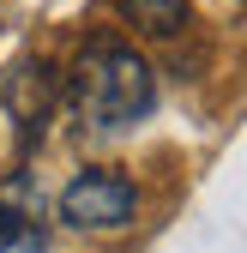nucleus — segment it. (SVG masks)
Returning <instances> with one entry per match:
<instances>
[{
    "instance_id": "2",
    "label": "nucleus",
    "mask_w": 247,
    "mask_h": 253,
    "mask_svg": "<svg viewBox=\"0 0 247 253\" xmlns=\"http://www.w3.org/2000/svg\"><path fill=\"white\" fill-rule=\"evenodd\" d=\"M133 181L115 175V169H84L67 181V193H60V217H67L73 229H127L133 223Z\"/></svg>"
},
{
    "instance_id": "5",
    "label": "nucleus",
    "mask_w": 247,
    "mask_h": 253,
    "mask_svg": "<svg viewBox=\"0 0 247 253\" xmlns=\"http://www.w3.org/2000/svg\"><path fill=\"white\" fill-rule=\"evenodd\" d=\"M30 241V199L18 205V187H0V253Z\"/></svg>"
},
{
    "instance_id": "1",
    "label": "nucleus",
    "mask_w": 247,
    "mask_h": 253,
    "mask_svg": "<svg viewBox=\"0 0 247 253\" xmlns=\"http://www.w3.org/2000/svg\"><path fill=\"white\" fill-rule=\"evenodd\" d=\"M73 103L84 121L97 126H133L157 103V79H151L145 54H133L127 42H90L73 67Z\"/></svg>"
},
{
    "instance_id": "4",
    "label": "nucleus",
    "mask_w": 247,
    "mask_h": 253,
    "mask_svg": "<svg viewBox=\"0 0 247 253\" xmlns=\"http://www.w3.org/2000/svg\"><path fill=\"white\" fill-rule=\"evenodd\" d=\"M115 6L139 30H151V37H175V30L187 24V0H115Z\"/></svg>"
},
{
    "instance_id": "3",
    "label": "nucleus",
    "mask_w": 247,
    "mask_h": 253,
    "mask_svg": "<svg viewBox=\"0 0 247 253\" xmlns=\"http://www.w3.org/2000/svg\"><path fill=\"white\" fill-rule=\"evenodd\" d=\"M48 97H54V79H48V67H37V60H30V67H18V73H12V115H24V121H18L24 133H37V126H42Z\"/></svg>"
}]
</instances>
